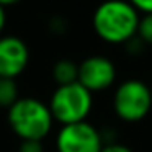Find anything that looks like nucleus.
<instances>
[{
    "label": "nucleus",
    "instance_id": "nucleus-1",
    "mask_svg": "<svg viewBox=\"0 0 152 152\" xmlns=\"http://www.w3.org/2000/svg\"><path fill=\"white\" fill-rule=\"evenodd\" d=\"M141 15L128 0H105L92 17L93 31L110 44H126L137 34Z\"/></svg>",
    "mask_w": 152,
    "mask_h": 152
},
{
    "label": "nucleus",
    "instance_id": "nucleus-2",
    "mask_svg": "<svg viewBox=\"0 0 152 152\" xmlns=\"http://www.w3.org/2000/svg\"><path fill=\"white\" fill-rule=\"evenodd\" d=\"M7 123L21 141L43 142L53 129L54 118L46 103L33 96H23L7 110Z\"/></svg>",
    "mask_w": 152,
    "mask_h": 152
},
{
    "label": "nucleus",
    "instance_id": "nucleus-3",
    "mask_svg": "<svg viewBox=\"0 0 152 152\" xmlns=\"http://www.w3.org/2000/svg\"><path fill=\"white\" fill-rule=\"evenodd\" d=\"M92 92H88L79 82L56 87L48 103L54 121L61 123L62 126L87 121V116L92 111Z\"/></svg>",
    "mask_w": 152,
    "mask_h": 152
},
{
    "label": "nucleus",
    "instance_id": "nucleus-4",
    "mask_svg": "<svg viewBox=\"0 0 152 152\" xmlns=\"http://www.w3.org/2000/svg\"><path fill=\"white\" fill-rule=\"evenodd\" d=\"M113 110L123 121L136 123L144 119L152 110L151 85L139 79L121 82L113 95Z\"/></svg>",
    "mask_w": 152,
    "mask_h": 152
},
{
    "label": "nucleus",
    "instance_id": "nucleus-5",
    "mask_svg": "<svg viewBox=\"0 0 152 152\" xmlns=\"http://www.w3.org/2000/svg\"><path fill=\"white\" fill-rule=\"evenodd\" d=\"M103 134L87 121L61 126L56 136L57 152H102Z\"/></svg>",
    "mask_w": 152,
    "mask_h": 152
},
{
    "label": "nucleus",
    "instance_id": "nucleus-6",
    "mask_svg": "<svg viewBox=\"0 0 152 152\" xmlns=\"http://www.w3.org/2000/svg\"><path fill=\"white\" fill-rule=\"evenodd\" d=\"M116 80V66L102 54L88 56L79 64V83L88 92H103Z\"/></svg>",
    "mask_w": 152,
    "mask_h": 152
},
{
    "label": "nucleus",
    "instance_id": "nucleus-7",
    "mask_svg": "<svg viewBox=\"0 0 152 152\" xmlns=\"http://www.w3.org/2000/svg\"><path fill=\"white\" fill-rule=\"evenodd\" d=\"M30 64V48L18 36H0V77L17 79Z\"/></svg>",
    "mask_w": 152,
    "mask_h": 152
},
{
    "label": "nucleus",
    "instance_id": "nucleus-8",
    "mask_svg": "<svg viewBox=\"0 0 152 152\" xmlns=\"http://www.w3.org/2000/svg\"><path fill=\"white\" fill-rule=\"evenodd\" d=\"M53 79L57 87L79 82V66L70 59H61L53 66Z\"/></svg>",
    "mask_w": 152,
    "mask_h": 152
},
{
    "label": "nucleus",
    "instance_id": "nucleus-9",
    "mask_svg": "<svg viewBox=\"0 0 152 152\" xmlns=\"http://www.w3.org/2000/svg\"><path fill=\"white\" fill-rule=\"evenodd\" d=\"M20 98L18 85L15 79H4L0 77V108H10Z\"/></svg>",
    "mask_w": 152,
    "mask_h": 152
},
{
    "label": "nucleus",
    "instance_id": "nucleus-10",
    "mask_svg": "<svg viewBox=\"0 0 152 152\" xmlns=\"http://www.w3.org/2000/svg\"><path fill=\"white\" fill-rule=\"evenodd\" d=\"M137 36L144 41V44H151L152 46V13H145L141 17Z\"/></svg>",
    "mask_w": 152,
    "mask_h": 152
},
{
    "label": "nucleus",
    "instance_id": "nucleus-11",
    "mask_svg": "<svg viewBox=\"0 0 152 152\" xmlns=\"http://www.w3.org/2000/svg\"><path fill=\"white\" fill-rule=\"evenodd\" d=\"M18 152H44L41 141H21Z\"/></svg>",
    "mask_w": 152,
    "mask_h": 152
},
{
    "label": "nucleus",
    "instance_id": "nucleus-12",
    "mask_svg": "<svg viewBox=\"0 0 152 152\" xmlns=\"http://www.w3.org/2000/svg\"><path fill=\"white\" fill-rule=\"evenodd\" d=\"M49 30H51V33H54V34H62V33H66V30H67L66 20H64V18H61V17L51 18V21H49Z\"/></svg>",
    "mask_w": 152,
    "mask_h": 152
},
{
    "label": "nucleus",
    "instance_id": "nucleus-13",
    "mask_svg": "<svg viewBox=\"0 0 152 152\" xmlns=\"http://www.w3.org/2000/svg\"><path fill=\"white\" fill-rule=\"evenodd\" d=\"M126 46V49H128V53H131V54H139V53H142V49H144V41L141 39V38L136 34L134 38H131V39L128 41V43L124 44Z\"/></svg>",
    "mask_w": 152,
    "mask_h": 152
},
{
    "label": "nucleus",
    "instance_id": "nucleus-14",
    "mask_svg": "<svg viewBox=\"0 0 152 152\" xmlns=\"http://www.w3.org/2000/svg\"><path fill=\"white\" fill-rule=\"evenodd\" d=\"M129 4L142 13H152V0H128Z\"/></svg>",
    "mask_w": 152,
    "mask_h": 152
},
{
    "label": "nucleus",
    "instance_id": "nucleus-15",
    "mask_svg": "<svg viewBox=\"0 0 152 152\" xmlns=\"http://www.w3.org/2000/svg\"><path fill=\"white\" fill-rule=\"evenodd\" d=\"M102 152H134V151L124 144H119V142H105Z\"/></svg>",
    "mask_w": 152,
    "mask_h": 152
},
{
    "label": "nucleus",
    "instance_id": "nucleus-16",
    "mask_svg": "<svg viewBox=\"0 0 152 152\" xmlns=\"http://www.w3.org/2000/svg\"><path fill=\"white\" fill-rule=\"evenodd\" d=\"M5 23H7V15H5V8L0 7V34L5 28Z\"/></svg>",
    "mask_w": 152,
    "mask_h": 152
},
{
    "label": "nucleus",
    "instance_id": "nucleus-17",
    "mask_svg": "<svg viewBox=\"0 0 152 152\" xmlns=\"http://www.w3.org/2000/svg\"><path fill=\"white\" fill-rule=\"evenodd\" d=\"M18 2H21V0H0V7H10V5H15L18 4Z\"/></svg>",
    "mask_w": 152,
    "mask_h": 152
},
{
    "label": "nucleus",
    "instance_id": "nucleus-18",
    "mask_svg": "<svg viewBox=\"0 0 152 152\" xmlns=\"http://www.w3.org/2000/svg\"><path fill=\"white\" fill-rule=\"evenodd\" d=\"M151 93H152V83H151Z\"/></svg>",
    "mask_w": 152,
    "mask_h": 152
}]
</instances>
